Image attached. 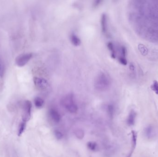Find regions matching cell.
I'll return each mask as SVG.
<instances>
[{"mask_svg":"<svg viewBox=\"0 0 158 157\" xmlns=\"http://www.w3.org/2000/svg\"><path fill=\"white\" fill-rule=\"evenodd\" d=\"M26 122H21L20 125H19L18 127V136H21L22 135L23 133L25 131V128H26Z\"/></svg>","mask_w":158,"mask_h":157,"instance_id":"cell-16","label":"cell"},{"mask_svg":"<svg viewBox=\"0 0 158 157\" xmlns=\"http://www.w3.org/2000/svg\"><path fill=\"white\" fill-rule=\"evenodd\" d=\"M55 135L56 138H58V139H62V138L63 137L64 135L62 134L61 131H58V130H56L55 131Z\"/></svg>","mask_w":158,"mask_h":157,"instance_id":"cell-23","label":"cell"},{"mask_svg":"<svg viewBox=\"0 0 158 157\" xmlns=\"http://www.w3.org/2000/svg\"><path fill=\"white\" fill-rule=\"evenodd\" d=\"M118 60H119V62L123 65H127V60L125 57H121V56L119 57L118 58Z\"/></svg>","mask_w":158,"mask_h":157,"instance_id":"cell-22","label":"cell"},{"mask_svg":"<svg viewBox=\"0 0 158 157\" xmlns=\"http://www.w3.org/2000/svg\"><path fill=\"white\" fill-rule=\"evenodd\" d=\"M129 69L132 71H135V66L133 64H130L129 65Z\"/></svg>","mask_w":158,"mask_h":157,"instance_id":"cell-25","label":"cell"},{"mask_svg":"<svg viewBox=\"0 0 158 157\" xmlns=\"http://www.w3.org/2000/svg\"><path fill=\"white\" fill-rule=\"evenodd\" d=\"M101 26L102 32L107 34L108 31V23H107V17L105 13H103L101 17Z\"/></svg>","mask_w":158,"mask_h":157,"instance_id":"cell-9","label":"cell"},{"mask_svg":"<svg viewBox=\"0 0 158 157\" xmlns=\"http://www.w3.org/2000/svg\"><path fill=\"white\" fill-rule=\"evenodd\" d=\"M5 72V65L2 57L0 55V77L2 78Z\"/></svg>","mask_w":158,"mask_h":157,"instance_id":"cell-15","label":"cell"},{"mask_svg":"<svg viewBox=\"0 0 158 157\" xmlns=\"http://www.w3.org/2000/svg\"><path fill=\"white\" fill-rule=\"evenodd\" d=\"M75 134H76V136L80 139H82L84 135L83 131L80 130V129H78L77 131H76Z\"/></svg>","mask_w":158,"mask_h":157,"instance_id":"cell-20","label":"cell"},{"mask_svg":"<svg viewBox=\"0 0 158 157\" xmlns=\"http://www.w3.org/2000/svg\"><path fill=\"white\" fill-rule=\"evenodd\" d=\"M136 112L134 110H132L129 112L127 119V124L129 126H130L134 125L136 121Z\"/></svg>","mask_w":158,"mask_h":157,"instance_id":"cell-10","label":"cell"},{"mask_svg":"<svg viewBox=\"0 0 158 157\" xmlns=\"http://www.w3.org/2000/svg\"><path fill=\"white\" fill-rule=\"evenodd\" d=\"M33 82L35 86L41 90H45L49 87V84L47 81L43 78L34 77Z\"/></svg>","mask_w":158,"mask_h":157,"instance_id":"cell-6","label":"cell"},{"mask_svg":"<svg viewBox=\"0 0 158 157\" xmlns=\"http://www.w3.org/2000/svg\"><path fill=\"white\" fill-rule=\"evenodd\" d=\"M145 136L148 139L154 138L156 135V130L154 126L152 125H148L144 130Z\"/></svg>","mask_w":158,"mask_h":157,"instance_id":"cell-7","label":"cell"},{"mask_svg":"<svg viewBox=\"0 0 158 157\" xmlns=\"http://www.w3.org/2000/svg\"><path fill=\"white\" fill-rule=\"evenodd\" d=\"M33 57L31 53H24L17 56L15 59L17 65L20 67H22L26 65Z\"/></svg>","mask_w":158,"mask_h":157,"instance_id":"cell-5","label":"cell"},{"mask_svg":"<svg viewBox=\"0 0 158 157\" xmlns=\"http://www.w3.org/2000/svg\"><path fill=\"white\" fill-rule=\"evenodd\" d=\"M134 150H135V149H133V148H131V150L130 152L129 153V154L127 156V157H131L132 155V153H133Z\"/></svg>","mask_w":158,"mask_h":157,"instance_id":"cell-26","label":"cell"},{"mask_svg":"<svg viewBox=\"0 0 158 157\" xmlns=\"http://www.w3.org/2000/svg\"><path fill=\"white\" fill-rule=\"evenodd\" d=\"M70 41L71 42L72 44L74 46H79L81 44L80 39L77 35L74 33L72 34L70 36Z\"/></svg>","mask_w":158,"mask_h":157,"instance_id":"cell-11","label":"cell"},{"mask_svg":"<svg viewBox=\"0 0 158 157\" xmlns=\"http://www.w3.org/2000/svg\"><path fill=\"white\" fill-rule=\"evenodd\" d=\"M97 146V145L95 142H89L87 143V147L89 148V149L92 151H94L96 149Z\"/></svg>","mask_w":158,"mask_h":157,"instance_id":"cell-18","label":"cell"},{"mask_svg":"<svg viewBox=\"0 0 158 157\" xmlns=\"http://www.w3.org/2000/svg\"><path fill=\"white\" fill-rule=\"evenodd\" d=\"M32 104L30 101H25L23 108L22 120L23 122H27L29 120L31 117V111Z\"/></svg>","mask_w":158,"mask_h":157,"instance_id":"cell-4","label":"cell"},{"mask_svg":"<svg viewBox=\"0 0 158 157\" xmlns=\"http://www.w3.org/2000/svg\"><path fill=\"white\" fill-rule=\"evenodd\" d=\"M120 52H121V57H126V55L127 54V49L126 47L124 46H121L120 47Z\"/></svg>","mask_w":158,"mask_h":157,"instance_id":"cell-21","label":"cell"},{"mask_svg":"<svg viewBox=\"0 0 158 157\" xmlns=\"http://www.w3.org/2000/svg\"><path fill=\"white\" fill-rule=\"evenodd\" d=\"M151 89L156 94H158V82L157 81H154L153 84L151 86Z\"/></svg>","mask_w":158,"mask_h":157,"instance_id":"cell-17","label":"cell"},{"mask_svg":"<svg viewBox=\"0 0 158 157\" xmlns=\"http://www.w3.org/2000/svg\"><path fill=\"white\" fill-rule=\"evenodd\" d=\"M128 16L132 28L141 37L158 43V1H131Z\"/></svg>","mask_w":158,"mask_h":157,"instance_id":"cell-1","label":"cell"},{"mask_svg":"<svg viewBox=\"0 0 158 157\" xmlns=\"http://www.w3.org/2000/svg\"><path fill=\"white\" fill-rule=\"evenodd\" d=\"M107 47L108 49L110 50V51H111V58L115 59L116 58V52L115 50V46L113 44V43L109 42L107 43Z\"/></svg>","mask_w":158,"mask_h":157,"instance_id":"cell-12","label":"cell"},{"mask_svg":"<svg viewBox=\"0 0 158 157\" xmlns=\"http://www.w3.org/2000/svg\"><path fill=\"white\" fill-rule=\"evenodd\" d=\"M101 2H102V1H95L93 3V6L94 7L98 6L100 4Z\"/></svg>","mask_w":158,"mask_h":157,"instance_id":"cell-24","label":"cell"},{"mask_svg":"<svg viewBox=\"0 0 158 157\" xmlns=\"http://www.w3.org/2000/svg\"><path fill=\"white\" fill-rule=\"evenodd\" d=\"M107 110H108V112L109 113V115H110V116L112 117L113 116V113H114V107L112 105H109L108 106V108H107Z\"/></svg>","mask_w":158,"mask_h":157,"instance_id":"cell-19","label":"cell"},{"mask_svg":"<svg viewBox=\"0 0 158 157\" xmlns=\"http://www.w3.org/2000/svg\"><path fill=\"white\" fill-rule=\"evenodd\" d=\"M137 137V132H136L135 131H132V148H134V149H135L136 146Z\"/></svg>","mask_w":158,"mask_h":157,"instance_id":"cell-13","label":"cell"},{"mask_svg":"<svg viewBox=\"0 0 158 157\" xmlns=\"http://www.w3.org/2000/svg\"><path fill=\"white\" fill-rule=\"evenodd\" d=\"M44 104V101L42 98L37 97L34 99V104L37 108H41Z\"/></svg>","mask_w":158,"mask_h":157,"instance_id":"cell-14","label":"cell"},{"mask_svg":"<svg viewBox=\"0 0 158 157\" xmlns=\"http://www.w3.org/2000/svg\"><path fill=\"white\" fill-rule=\"evenodd\" d=\"M111 84V80L108 76L104 72H101L95 78L94 85L97 90L104 91L109 88Z\"/></svg>","mask_w":158,"mask_h":157,"instance_id":"cell-2","label":"cell"},{"mask_svg":"<svg viewBox=\"0 0 158 157\" xmlns=\"http://www.w3.org/2000/svg\"><path fill=\"white\" fill-rule=\"evenodd\" d=\"M49 117L55 123H58L60 122L61 119V115L58 111L55 109L52 108L50 109L49 112Z\"/></svg>","mask_w":158,"mask_h":157,"instance_id":"cell-8","label":"cell"},{"mask_svg":"<svg viewBox=\"0 0 158 157\" xmlns=\"http://www.w3.org/2000/svg\"><path fill=\"white\" fill-rule=\"evenodd\" d=\"M61 103L62 106L70 113H74L77 112L78 106L73 94H68L64 96L62 99Z\"/></svg>","mask_w":158,"mask_h":157,"instance_id":"cell-3","label":"cell"}]
</instances>
